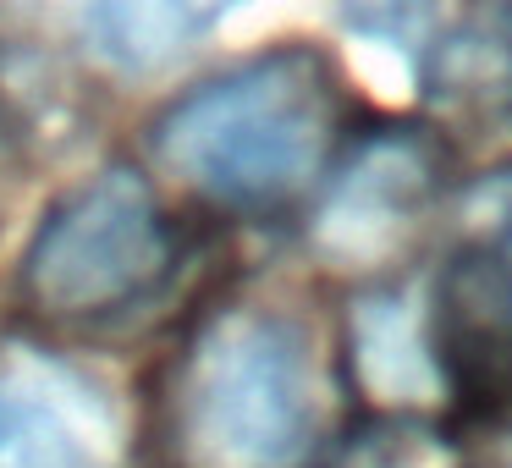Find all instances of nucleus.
Returning <instances> with one entry per match:
<instances>
[{"label": "nucleus", "mask_w": 512, "mask_h": 468, "mask_svg": "<svg viewBox=\"0 0 512 468\" xmlns=\"http://www.w3.org/2000/svg\"><path fill=\"white\" fill-rule=\"evenodd\" d=\"M177 468H303L320 435L314 336L281 303H226L171 369Z\"/></svg>", "instance_id": "f03ea898"}, {"label": "nucleus", "mask_w": 512, "mask_h": 468, "mask_svg": "<svg viewBox=\"0 0 512 468\" xmlns=\"http://www.w3.org/2000/svg\"><path fill=\"white\" fill-rule=\"evenodd\" d=\"M342 23L347 34L402 56V67L419 78L446 28V6L441 0H342Z\"/></svg>", "instance_id": "1a4fd4ad"}, {"label": "nucleus", "mask_w": 512, "mask_h": 468, "mask_svg": "<svg viewBox=\"0 0 512 468\" xmlns=\"http://www.w3.org/2000/svg\"><path fill=\"white\" fill-rule=\"evenodd\" d=\"M347 122L353 89L342 61L320 39H276L160 105L149 149L204 204L270 215L320 188Z\"/></svg>", "instance_id": "f257e3e1"}, {"label": "nucleus", "mask_w": 512, "mask_h": 468, "mask_svg": "<svg viewBox=\"0 0 512 468\" xmlns=\"http://www.w3.org/2000/svg\"><path fill=\"white\" fill-rule=\"evenodd\" d=\"M501 468H512V457H507V463H501Z\"/></svg>", "instance_id": "9b49d317"}, {"label": "nucleus", "mask_w": 512, "mask_h": 468, "mask_svg": "<svg viewBox=\"0 0 512 468\" xmlns=\"http://www.w3.org/2000/svg\"><path fill=\"white\" fill-rule=\"evenodd\" d=\"M116 424L105 397L45 353L0 364V468H111Z\"/></svg>", "instance_id": "39448f33"}, {"label": "nucleus", "mask_w": 512, "mask_h": 468, "mask_svg": "<svg viewBox=\"0 0 512 468\" xmlns=\"http://www.w3.org/2000/svg\"><path fill=\"white\" fill-rule=\"evenodd\" d=\"M435 199V144L419 133H375L347 155L314 215V254L342 270H375L402 254Z\"/></svg>", "instance_id": "20e7f679"}, {"label": "nucleus", "mask_w": 512, "mask_h": 468, "mask_svg": "<svg viewBox=\"0 0 512 468\" xmlns=\"http://www.w3.org/2000/svg\"><path fill=\"white\" fill-rule=\"evenodd\" d=\"M336 468H452V463H446V452L430 441V435L386 430V435H369V441H358Z\"/></svg>", "instance_id": "9d476101"}, {"label": "nucleus", "mask_w": 512, "mask_h": 468, "mask_svg": "<svg viewBox=\"0 0 512 468\" xmlns=\"http://www.w3.org/2000/svg\"><path fill=\"white\" fill-rule=\"evenodd\" d=\"M347 364L369 402L419 408L441 397V336L413 292H364L347 314Z\"/></svg>", "instance_id": "423d86ee"}, {"label": "nucleus", "mask_w": 512, "mask_h": 468, "mask_svg": "<svg viewBox=\"0 0 512 468\" xmlns=\"http://www.w3.org/2000/svg\"><path fill=\"white\" fill-rule=\"evenodd\" d=\"M424 89L485 122H512V0H479L441 28L419 72Z\"/></svg>", "instance_id": "6e6552de"}, {"label": "nucleus", "mask_w": 512, "mask_h": 468, "mask_svg": "<svg viewBox=\"0 0 512 468\" xmlns=\"http://www.w3.org/2000/svg\"><path fill=\"white\" fill-rule=\"evenodd\" d=\"M243 6L248 0H72V17L94 61L122 78H149L204 45Z\"/></svg>", "instance_id": "0eeeda50"}, {"label": "nucleus", "mask_w": 512, "mask_h": 468, "mask_svg": "<svg viewBox=\"0 0 512 468\" xmlns=\"http://www.w3.org/2000/svg\"><path fill=\"white\" fill-rule=\"evenodd\" d=\"M177 259V232L155 182L111 160L67 188L17 259V292L45 320H111L144 303Z\"/></svg>", "instance_id": "7ed1b4c3"}]
</instances>
